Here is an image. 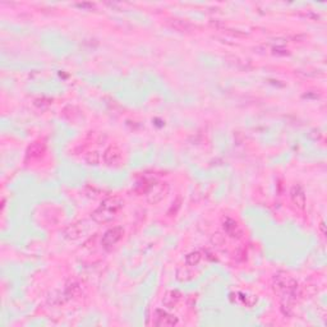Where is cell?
<instances>
[{
  "mask_svg": "<svg viewBox=\"0 0 327 327\" xmlns=\"http://www.w3.org/2000/svg\"><path fill=\"white\" fill-rule=\"evenodd\" d=\"M298 283L292 276L286 274L275 275V292H277L283 305H288L296 296Z\"/></svg>",
  "mask_w": 327,
  "mask_h": 327,
  "instance_id": "1",
  "label": "cell"
},
{
  "mask_svg": "<svg viewBox=\"0 0 327 327\" xmlns=\"http://www.w3.org/2000/svg\"><path fill=\"white\" fill-rule=\"evenodd\" d=\"M122 207L123 201L120 198H118V197L107 198L105 199V201L101 203L100 207L92 214V219L98 224L107 223V221L113 220L114 216L122 210Z\"/></svg>",
  "mask_w": 327,
  "mask_h": 327,
  "instance_id": "2",
  "label": "cell"
},
{
  "mask_svg": "<svg viewBox=\"0 0 327 327\" xmlns=\"http://www.w3.org/2000/svg\"><path fill=\"white\" fill-rule=\"evenodd\" d=\"M179 324L178 318L175 316L170 315L169 312L164 311V309H156L154 312V316H152V322L151 325L154 326H161V327H166V326H175V325Z\"/></svg>",
  "mask_w": 327,
  "mask_h": 327,
  "instance_id": "3",
  "label": "cell"
},
{
  "mask_svg": "<svg viewBox=\"0 0 327 327\" xmlns=\"http://www.w3.org/2000/svg\"><path fill=\"white\" fill-rule=\"evenodd\" d=\"M124 235V230L120 227H114L109 229L106 233L104 234L102 239H101V244L105 249H111L115 244L120 242V239Z\"/></svg>",
  "mask_w": 327,
  "mask_h": 327,
  "instance_id": "4",
  "label": "cell"
},
{
  "mask_svg": "<svg viewBox=\"0 0 327 327\" xmlns=\"http://www.w3.org/2000/svg\"><path fill=\"white\" fill-rule=\"evenodd\" d=\"M123 155L122 151L117 146H110L106 148V151L104 152V163L106 164L107 166H117L122 163Z\"/></svg>",
  "mask_w": 327,
  "mask_h": 327,
  "instance_id": "5",
  "label": "cell"
},
{
  "mask_svg": "<svg viewBox=\"0 0 327 327\" xmlns=\"http://www.w3.org/2000/svg\"><path fill=\"white\" fill-rule=\"evenodd\" d=\"M167 192V187L163 183H159V184H154V186L150 187V191H148L147 195V201L150 203H158L161 199L165 197V193Z\"/></svg>",
  "mask_w": 327,
  "mask_h": 327,
  "instance_id": "6",
  "label": "cell"
},
{
  "mask_svg": "<svg viewBox=\"0 0 327 327\" xmlns=\"http://www.w3.org/2000/svg\"><path fill=\"white\" fill-rule=\"evenodd\" d=\"M290 198H292V202L295 204L299 210H303L305 207V201H307L305 199V193L299 184L293 186L292 191H290Z\"/></svg>",
  "mask_w": 327,
  "mask_h": 327,
  "instance_id": "7",
  "label": "cell"
},
{
  "mask_svg": "<svg viewBox=\"0 0 327 327\" xmlns=\"http://www.w3.org/2000/svg\"><path fill=\"white\" fill-rule=\"evenodd\" d=\"M180 293L178 292H169L166 294V295L164 296L163 299V303L165 305H166L167 308H173V307H175L178 303H179L180 300Z\"/></svg>",
  "mask_w": 327,
  "mask_h": 327,
  "instance_id": "8",
  "label": "cell"
},
{
  "mask_svg": "<svg viewBox=\"0 0 327 327\" xmlns=\"http://www.w3.org/2000/svg\"><path fill=\"white\" fill-rule=\"evenodd\" d=\"M45 151H46V148H45L44 143L36 142V143L30 146L27 154H29V156H31V158H41V156L45 154Z\"/></svg>",
  "mask_w": 327,
  "mask_h": 327,
  "instance_id": "9",
  "label": "cell"
},
{
  "mask_svg": "<svg viewBox=\"0 0 327 327\" xmlns=\"http://www.w3.org/2000/svg\"><path fill=\"white\" fill-rule=\"evenodd\" d=\"M224 229H225V231H227L228 234H230L231 236H235L236 234L240 233V229L239 227H238V224H236L234 220H231V219H228V220L224 223Z\"/></svg>",
  "mask_w": 327,
  "mask_h": 327,
  "instance_id": "10",
  "label": "cell"
},
{
  "mask_svg": "<svg viewBox=\"0 0 327 327\" xmlns=\"http://www.w3.org/2000/svg\"><path fill=\"white\" fill-rule=\"evenodd\" d=\"M202 260V252L196 251L192 252V253H189L186 258V262L188 266H197V264L201 262Z\"/></svg>",
  "mask_w": 327,
  "mask_h": 327,
  "instance_id": "11",
  "label": "cell"
}]
</instances>
